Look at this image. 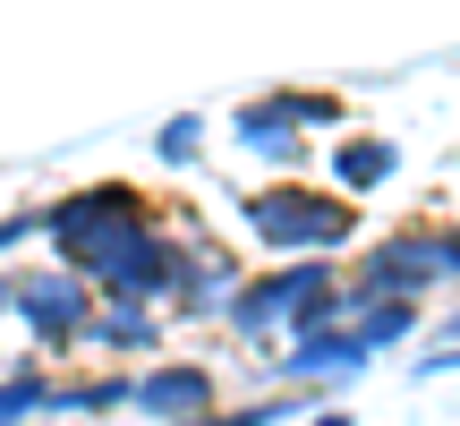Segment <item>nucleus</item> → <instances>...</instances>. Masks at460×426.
I'll list each match as a JSON object with an SVG mask.
<instances>
[{"label": "nucleus", "instance_id": "nucleus-1", "mask_svg": "<svg viewBox=\"0 0 460 426\" xmlns=\"http://www.w3.org/2000/svg\"><path fill=\"white\" fill-rule=\"evenodd\" d=\"M43 230L60 239L68 273H94L111 298H163V290H188V273H180L188 256L146 222L137 188H77L68 205L43 213Z\"/></svg>", "mask_w": 460, "mask_h": 426}, {"label": "nucleus", "instance_id": "nucleus-2", "mask_svg": "<svg viewBox=\"0 0 460 426\" xmlns=\"http://www.w3.org/2000/svg\"><path fill=\"white\" fill-rule=\"evenodd\" d=\"M247 230L264 247H341L358 213L341 197H315V188H264V197H247Z\"/></svg>", "mask_w": 460, "mask_h": 426}, {"label": "nucleus", "instance_id": "nucleus-3", "mask_svg": "<svg viewBox=\"0 0 460 426\" xmlns=\"http://www.w3.org/2000/svg\"><path fill=\"white\" fill-rule=\"evenodd\" d=\"M444 273H452V247L435 239V230H401V239H384L376 256H367L358 298H410V290H427V281H444Z\"/></svg>", "mask_w": 460, "mask_h": 426}, {"label": "nucleus", "instance_id": "nucleus-4", "mask_svg": "<svg viewBox=\"0 0 460 426\" xmlns=\"http://www.w3.org/2000/svg\"><path fill=\"white\" fill-rule=\"evenodd\" d=\"M324 290H332L324 264H290V273H273V281H256V290L230 298V324H239V333H273L281 315H315Z\"/></svg>", "mask_w": 460, "mask_h": 426}, {"label": "nucleus", "instance_id": "nucleus-5", "mask_svg": "<svg viewBox=\"0 0 460 426\" xmlns=\"http://www.w3.org/2000/svg\"><path fill=\"white\" fill-rule=\"evenodd\" d=\"M17 307H26V324L43 333V342H85V324H94L85 273H34V281H17Z\"/></svg>", "mask_w": 460, "mask_h": 426}, {"label": "nucleus", "instance_id": "nucleus-6", "mask_svg": "<svg viewBox=\"0 0 460 426\" xmlns=\"http://www.w3.org/2000/svg\"><path fill=\"white\" fill-rule=\"evenodd\" d=\"M298 120H332V102H315V94H273V102H247L239 111V146H256V154H281L290 163L298 154Z\"/></svg>", "mask_w": 460, "mask_h": 426}, {"label": "nucleus", "instance_id": "nucleus-7", "mask_svg": "<svg viewBox=\"0 0 460 426\" xmlns=\"http://www.w3.org/2000/svg\"><path fill=\"white\" fill-rule=\"evenodd\" d=\"M137 401H146L154 418L205 426V418H214V410H205V401H214V376H205V367H154V376L137 384Z\"/></svg>", "mask_w": 460, "mask_h": 426}, {"label": "nucleus", "instance_id": "nucleus-8", "mask_svg": "<svg viewBox=\"0 0 460 426\" xmlns=\"http://www.w3.org/2000/svg\"><path fill=\"white\" fill-rule=\"evenodd\" d=\"M332 180H341L349 197H358V188H376V180H393V146H384V137H341Z\"/></svg>", "mask_w": 460, "mask_h": 426}, {"label": "nucleus", "instance_id": "nucleus-9", "mask_svg": "<svg viewBox=\"0 0 460 426\" xmlns=\"http://www.w3.org/2000/svg\"><path fill=\"white\" fill-rule=\"evenodd\" d=\"M85 342H102V350H146L154 342V315H146V298H111V307L85 324Z\"/></svg>", "mask_w": 460, "mask_h": 426}, {"label": "nucleus", "instance_id": "nucleus-10", "mask_svg": "<svg viewBox=\"0 0 460 426\" xmlns=\"http://www.w3.org/2000/svg\"><path fill=\"white\" fill-rule=\"evenodd\" d=\"M43 401H60L43 376H17V384H0V426H17L26 410H43Z\"/></svg>", "mask_w": 460, "mask_h": 426}, {"label": "nucleus", "instance_id": "nucleus-11", "mask_svg": "<svg viewBox=\"0 0 460 426\" xmlns=\"http://www.w3.org/2000/svg\"><path fill=\"white\" fill-rule=\"evenodd\" d=\"M154 146H163V163H197V120H171Z\"/></svg>", "mask_w": 460, "mask_h": 426}, {"label": "nucleus", "instance_id": "nucleus-12", "mask_svg": "<svg viewBox=\"0 0 460 426\" xmlns=\"http://www.w3.org/2000/svg\"><path fill=\"white\" fill-rule=\"evenodd\" d=\"M273 418H290V401H256V410H222V418H205V426H273Z\"/></svg>", "mask_w": 460, "mask_h": 426}, {"label": "nucleus", "instance_id": "nucleus-13", "mask_svg": "<svg viewBox=\"0 0 460 426\" xmlns=\"http://www.w3.org/2000/svg\"><path fill=\"white\" fill-rule=\"evenodd\" d=\"M444 247H452V273H460V230H444Z\"/></svg>", "mask_w": 460, "mask_h": 426}, {"label": "nucleus", "instance_id": "nucleus-14", "mask_svg": "<svg viewBox=\"0 0 460 426\" xmlns=\"http://www.w3.org/2000/svg\"><path fill=\"white\" fill-rule=\"evenodd\" d=\"M452 333H460V315H452Z\"/></svg>", "mask_w": 460, "mask_h": 426}]
</instances>
